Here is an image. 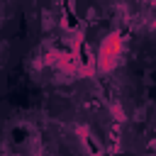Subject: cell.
<instances>
[{
	"label": "cell",
	"instance_id": "1",
	"mask_svg": "<svg viewBox=\"0 0 156 156\" xmlns=\"http://www.w3.org/2000/svg\"><path fill=\"white\" fill-rule=\"evenodd\" d=\"M105 10L127 34L156 46V2H115Z\"/></svg>",
	"mask_w": 156,
	"mask_h": 156
},
{
	"label": "cell",
	"instance_id": "2",
	"mask_svg": "<svg viewBox=\"0 0 156 156\" xmlns=\"http://www.w3.org/2000/svg\"><path fill=\"white\" fill-rule=\"evenodd\" d=\"M146 139L156 144V102H154V107L149 112V119H146Z\"/></svg>",
	"mask_w": 156,
	"mask_h": 156
},
{
	"label": "cell",
	"instance_id": "3",
	"mask_svg": "<svg viewBox=\"0 0 156 156\" xmlns=\"http://www.w3.org/2000/svg\"><path fill=\"white\" fill-rule=\"evenodd\" d=\"M127 156H156V151H141V154H127Z\"/></svg>",
	"mask_w": 156,
	"mask_h": 156
}]
</instances>
